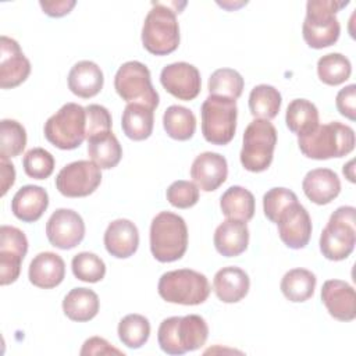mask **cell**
<instances>
[{
    "label": "cell",
    "mask_w": 356,
    "mask_h": 356,
    "mask_svg": "<svg viewBox=\"0 0 356 356\" xmlns=\"http://www.w3.org/2000/svg\"><path fill=\"white\" fill-rule=\"evenodd\" d=\"M68 89L78 97L90 99L96 96L104 83L103 71L100 67L90 61L82 60L74 64L68 72Z\"/></svg>",
    "instance_id": "d4e9b609"
},
{
    "label": "cell",
    "mask_w": 356,
    "mask_h": 356,
    "mask_svg": "<svg viewBox=\"0 0 356 356\" xmlns=\"http://www.w3.org/2000/svg\"><path fill=\"white\" fill-rule=\"evenodd\" d=\"M250 286L249 275L239 267L229 266L218 270L213 280V289L217 298L224 303H236L242 300Z\"/></svg>",
    "instance_id": "484cf974"
},
{
    "label": "cell",
    "mask_w": 356,
    "mask_h": 356,
    "mask_svg": "<svg viewBox=\"0 0 356 356\" xmlns=\"http://www.w3.org/2000/svg\"><path fill=\"white\" fill-rule=\"evenodd\" d=\"M352 64L348 57L341 53H328L317 61V75L320 81L330 86H337L349 79Z\"/></svg>",
    "instance_id": "e575fe53"
},
{
    "label": "cell",
    "mask_w": 356,
    "mask_h": 356,
    "mask_svg": "<svg viewBox=\"0 0 356 356\" xmlns=\"http://www.w3.org/2000/svg\"><path fill=\"white\" fill-rule=\"evenodd\" d=\"M203 138L217 146L228 145L236 131V100L210 95L200 108Z\"/></svg>",
    "instance_id": "52a82bcc"
},
{
    "label": "cell",
    "mask_w": 356,
    "mask_h": 356,
    "mask_svg": "<svg viewBox=\"0 0 356 356\" xmlns=\"http://www.w3.org/2000/svg\"><path fill=\"white\" fill-rule=\"evenodd\" d=\"M86 111V139L111 131V114L100 104H89L85 107Z\"/></svg>",
    "instance_id": "7bdbcfd3"
},
{
    "label": "cell",
    "mask_w": 356,
    "mask_h": 356,
    "mask_svg": "<svg viewBox=\"0 0 356 356\" xmlns=\"http://www.w3.org/2000/svg\"><path fill=\"white\" fill-rule=\"evenodd\" d=\"M0 186H1V196L7 193V191L15 182V168L13 163H10L6 157H0Z\"/></svg>",
    "instance_id": "7dc6e473"
},
{
    "label": "cell",
    "mask_w": 356,
    "mask_h": 356,
    "mask_svg": "<svg viewBox=\"0 0 356 356\" xmlns=\"http://www.w3.org/2000/svg\"><path fill=\"white\" fill-rule=\"evenodd\" d=\"M321 300L331 317L352 321L356 317V296L350 284L342 280H328L321 288Z\"/></svg>",
    "instance_id": "ac0fdd59"
},
{
    "label": "cell",
    "mask_w": 356,
    "mask_h": 356,
    "mask_svg": "<svg viewBox=\"0 0 356 356\" xmlns=\"http://www.w3.org/2000/svg\"><path fill=\"white\" fill-rule=\"evenodd\" d=\"M72 274L83 282H99L106 275L104 261L95 253L81 252L72 257L71 261Z\"/></svg>",
    "instance_id": "f35d334b"
},
{
    "label": "cell",
    "mask_w": 356,
    "mask_h": 356,
    "mask_svg": "<svg viewBox=\"0 0 356 356\" xmlns=\"http://www.w3.org/2000/svg\"><path fill=\"white\" fill-rule=\"evenodd\" d=\"M277 129L268 120L254 118L243 132L241 164L250 172L266 171L274 156Z\"/></svg>",
    "instance_id": "9c48e42d"
},
{
    "label": "cell",
    "mask_w": 356,
    "mask_h": 356,
    "mask_svg": "<svg viewBox=\"0 0 356 356\" xmlns=\"http://www.w3.org/2000/svg\"><path fill=\"white\" fill-rule=\"evenodd\" d=\"M245 86L242 75L232 68H218L209 78V92L214 96H222L236 100L241 97Z\"/></svg>",
    "instance_id": "8d00e7d4"
},
{
    "label": "cell",
    "mask_w": 356,
    "mask_h": 356,
    "mask_svg": "<svg viewBox=\"0 0 356 356\" xmlns=\"http://www.w3.org/2000/svg\"><path fill=\"white\" fill-rule=\"evenodd\" d=\"M31 74V63L22 53L18 42L3 35L0 38V86L1 89H13Z\"/></svg>",
    "instance_id": "2e32d148"
},
{
    "label": "cell",
    "mask_w": 356,
    "mask_h": 356,
    "mask_svg": "<svg viewBox=\"0 0 356 356\" xmlns=\"http://www.w3.org/2000/svg\"><path fill=\"white\" fill-rule=\"evenodd\" d=\"M142 44L154 56H167L178 49L179 25L170 4L152 3L142 26Z\"/></svg>",
    "instance_id": "5b68a950"
},
{
    "label": "cell",
    "mask_w": 356,
    "mask_h": 356,
    "mask_svg": "<svg viewBox=\"0 0 356 356\" xmlns=\"http://www.w3.org/2000/svg\"><path fill=\"white\" fill-rule=\"evenodd\" d=\"M160 82L170 95L184 102L196 99L202 89L199 70L185 61L165 65L160 72Z\"/></svg>",
    "instance_id": "9a60e30c"
},
{
    "label": "cell",
    "mask_w": 356,
    "mask_h": 356,
    "mask_svg": "<svg viewBox=\"0 0 356 356\" xmlns=\"http://www.w3.org/2000/svg\"><path fill=\"white\" fill-rule=\"evenodd\" d=\"M355 213L353 206H341L330 216L320 235V250L325 259L339 261L353 252L356 243Z\"/></svg>",
    "instance_id": "30bf717a"
},
{
    "label": "cell",
    "mask_w": 356,
    "mask_h": 356,
    "mask_svg": "<svg viewBox=\"0 0 356 356\" xmlns=\"http://www.w3.org/2000/svg\"><path fill=\"white\" fill-rule=\"evenodd\" d=\"M102 168L92 160H78L63 167L56 177V188L65 197L92 195L102 182Z\"/></svg>",
    "instance_id": "7c38bea8"
},
{
    "label": "cell",
    "mask_w": 356,
    "mask_h": 356,
    "mask_svg": "<svg viewBox=\"0 0 356 356\" xmlns=\"http://www.w3.org/2000/svg\"><path fill=\"white\" fill-rule=\"evenodd\" d=\"M28 252L25 234L13 225L0 228V284L8 285L17 281L21 264Z\"/></svg>",
    "instance_id": "4fadbf2b"
},
{
    "label": "cell",
    "mask_w": 356,
    "mask_h": 356,
    "mask_svg": "<svg viewBox=\"0 0 356 356\" xmlns=\"http://www.w3.org/2000/svg\"><path fill=\"white\" fill-rule=\"evenodd\" d=\"M65 277V263L57 253L42 252L36 254L28 270L31 284L42 289H51L63 282Z\"/></svg>",
    "instance_id": "44dd1931"
},
{
    "label": "cell",
    "mask_w": 356,
    "mask_h": 356,
    "mask_svg": "<svg viewBox=\"0 0 356 356\" xmlns=\"http://www.w3.org/2000/svg\"><path fill=\"white\" fill-rule=\"evenodd\" d=\"M154 110L145 104L128 103L121 118V128L124 134L132 140H145L153 132Z\"/></svg>",
    "instance_id": "83f0119b"
},
{
    "label": "cell",
    "mask_w": 356,
    "mask_h": 356,
    "mask_svg": "<svg viewBox=\"0 0 356 356\" xmlns=\"http://www.w3.org/2000/svg\"><path fill=\"white\" fill-rule=\"evenodd\" d=\"M49 206V195L44 188L38 185H25L19 188L13 200V214L24 222L38 221Z\"/></svg>",
    "instance_id": "cb8c5ba5"
},
{
    "label": "cell",
    "mask_w": 356,
    "mask_h": 356,
    "mask_svg": "<svg viewBox=\"0 0 356 356\" xmlns=\"http://www.w3.org/2000/svg\"><path fill=\"white\" fill-rule=\"evenodd\" d=\"M118 338L129 349H139L150 337V323L142 314H127L118 323Z\"/></svg>",
    "instance_id": "d590c367"
},
{
    "label": "cell",
    "mask_w": 356,
    "mask_h": 356,
    "mask_svg": "<svg viewBox=\"0 0 356 356\" xmlns=\"http://www.w3.org/2000/svg\"><path fill=\"white\" fill-rule=\"evenodd\" d=\"M317 284L316 275L306 268H292L281 280L282 295L293 303L306 302L314 293Z\"/></svg>",
    "instance_id": "4dcf8cb0"
},
{
    "label": "cell",
    "mask_w": 356,
    "mask_h": 356,
    "mask_svg": "<svg viewBox=\"0 0 356 356\" xmlns=\"http://www.w3.org/2000/svg\"><path fill=\"white\" fill-rule=\"evenodd\" d=\"M296 202H298V196L291 189L281 188V186L271 188L263 196V211H264V216L271 222L277 224L280 216L291 204H293Z\"/></svg>",
    "instance_id": "60d3db41"
},
{
    "label": "cell",
    "mask_w": 356,
    "mask_h": 356,
    "mask_svg": "<svg viewBox=\"0 0 356 356\" xmlns=\"http://www.w3.org/2000/svg\"><path fill=\"white\" fill-rule=\"evenodd\" d=\"M44 138L61 150H72L86 139V111L78 103H65L47 118L43 128Z\"/></svg>",
    "instance_id": "ba28073f"
},
{
    "label": "cell",
    "mask_w": 356,
    "mask_h": 356,
    "mask_svg": "<svg viewBox=\"0 0 356 356\" xmlns=\"http://www.w3.org/2000/svg\"><path fill=\"white\" fill-rule=\"evenodd\" d=\"M355 161L353 160H349L348 161V164H345L343 165V168H342V172H343V175L350 181V182H355Z\"/></svg>",
    "instance_id": "c3c4849f"
},
{
    "label": "cell",
    "mask_w": 356,
    "mask_h": 356,
    "mask_svg": "<svg viewBox=\"0 0 356 356\" xmlns=\"http://www.w3.org/2000/svg\"><path fill=\"white\" fill-rule=\"evenodd\" d=\"M82 356L85 355H122L124 352L111 346V343H108L104 338L100 337H90L89 339H86L82 345V349L79 352Z\"/></svg>",
    "instance_id": "f6af8a7d"
},
{
    "label": "cell",
    "mask_w": 356,
    "mask_h": 356,
    "mask_svg": "<svg viewBox=\"0 0 356 356\" xmlns=\"http://www.w3.org/2000/svg\"><path fill=\"white\" fill-rule=\"evenodd\" d=\"M54 157L43 147H33L24 156L22 165L28 177L33 179H46L53 174Z\"/></svg>",
    "instance_id": "ab89813d"
},
{
    "label": "cell",
    "mask_w": 356,
    "mask_h": 356,
    "mask_svg": "<svg viewBox=\"0 0 356 356\" xmlns=\"http://www.w3.org/2000/svg\"><path fill=\"white\" fill-rule=\"evenodd\" d=\"M281 103V93L271 85L261 83L250 90L249 110L254 118L273 120L280 113Z\"/></svg>",
    "instance_id": "d6a6232c"
},
{
    "label": "cell",
    "mask_w": 356,
    "mask_h": 356,
    "mask_svg": "<svg viewBox=\"0 0 356 356\" xmlns=\"http://www.w3.org/2000/svg\"><path fill=\"white\" fill-rule=\"evenodd\" d=\"M216 250L225 257H235L248 249L249 228L246 221L227 218L214 231Z\"/></svg>",
    "instance_id": "603a6c76"
},
{
    "label": "cell",
    "mask_w": 356,
    "mask_h": 356,
    "mask_svg": "<svg viewBox=\"0 0 356 356\" xmlns=\"http://www.w3.org/2000/svg\"><path fill=\"white\" fill-rule=\"evenodd\" d=\"M163 127L170 138L188 140L196 131V117L189 108L172 104L163 114Z\"/></svg>",
    "instance_id": "836d02e7"
},
{
    "label": "cell",
    "mask_w": 356,
    "mask_h": 356,
    "mask_svg": "<svg viewBox=\"0 0 356 356\" xmlns=\"http://www.w3.org/2000/svg\"><path fill=\"white\" fill-rule=\"evenodd\" d=\"M335 106L341 115L355 121L356 120V85L350 83L341 89L335 97Z\"/></svg>",
    "instance_id": "ee69618b"
},
{
    "label": "cell",
    "mask_w": 356,
    "mask_h": 356,
    "mask_svg": "<svg viewBox=\"0 0 356 356\" xmlns=\"http://www.w3.org/2000/svg\"><path fill=\"white\" fill-rule=\"evenodd\" d=\"M46 236L54 248L72 249L85 236V222L75 210L57 209L46 222Z\"/></svg>",
    "instance_id": "5bb4252c"
},
{
    "label": "cell",
    "mask_w": 356,
    "mask_h": 356,
    "mask_svg": "<svg viewBox=\"0 0 356 356\" xmlns=\"http://www.w3.org/2000/svg\"><path fill=\"white\" fill-rule=\"evenodd\" d=\"M188 248L185 220L171 211H160L150 224V252L160 263L179 260Z\"/></svg>",
    "instance_id": "3957f363"
},
{
    "label": "cell",
    "mask_w": 356,
    "mask_h": 356,
    "mask_svg": "<svg viewBox=\"0 0 356 356\" xmlns=\"http://www.w3.org/2000/svg\"><path fill=\"white\" fill-rule=\"evenodd\" d=\"M285 122L291 132L306 135L318 127V110L307 99H293L286 107Z\"/></svg>",
    "instance_id": "1f68e13d"
},
{
    "label": "cell",
    "mask_w": 356,
    "mask_h": 356,
    "mask_svg": "<svg viewBox=\"0 0 356 356\" xmlns=\"http://www.w3.org/2000/svg\"><path fill=\"white\" fill-rule=\"evenodd\" d=\"M280 239L291 249L305 248L312 236V218L299 203L291 204L278 218Z\"/></svg>",
    "instance_id": "e0dca14e"
},
{
    "label": "cell",
    "mask_w": 356,
    "mask_h": 356,
    "mask_svg": "<svg viewBox=\"0 0 356 356\" xmlns=\"http://www.w3.org/2000/svg\"><path fill=\"white\" fill-rule=\"evenodd\" d=\"M355 131L339 121L320 125L312 132L298 136L300 152L313 160L343 157L355 149Z\"/></svg>",
    "instance_id": "7a4b0ae2"
},
{
    "label": "cell",
    "mask_w": 356,
    "mask_h": 356,
    "mask_svg": "<svg viewBox=\"0 0 356 356\" xmlns=\"http://www.w3.org/2000/svg\"><path fill=\"white\" fill-rule=\"evenodd\" d=\"M348 4L349 1L335 0H309L306 3L302 35L309 47L324 49L338 40L341 25L335 14Z\"/></svg>",
    "instance_id": "277c9868"
},
{
    "label": "cell",
    "mask_w": 356,
    "mask_h": 356,
    "mask_svg": "<svg viewBox=\"0 0 356 356\" xmlns=\"http://www.w3.org/2000/svg\"><path fill=\"white\" fill-rule=\"evenodd\" d=\"M114 89L127 103H139L156 110L160 102L159 93L152 85L150 71L140 61L124 63L114 76Z\"/></svg>",
    "instance_id": "8fae6325"
},
{
    "label": "cell",
    "mask_w": 356,
    "mask_h": 356,
    "mask_svg": "<svg viewBox=\"0 0 356 356\" xmlns=\"http://www.w3.org/2000/svg\"><path fill=\"white\" fill-rule=\"evenodd\" d=\"M106 250L117 259L131 257L139 246V231L127 218H117L108 224L104 232Z\"/></svg>",
    "instance_id": "ffe728a7"
},
{
    "label": "cell",
    "mask_w": 356,
    "mask_h": 356,
    "mask_svg": "<svg viewBox=\"0 0 356 356\" xmlns=\"http://www.w3.org/2000/svg\"><path fill=\"white\" fill-rule=\"evenodd\" d=\"M100 300L95 291L89 288H74L71 289L63 300L64 314L78 323H85L96 317L99 313Z\"/></svg>",
    "instance_id": "4316f807"
},
{
    "label": "cell",
    "mask_w": 356,
    "mask_h": 356,
    "mask_svg": "<svg viewBox=\"0 0 356 356\" xmlns=\"http://www.w3.org/2000/svg\"><path fill=\"white\" fill-rule=\"evenodd\" d=\"M26 146V131L15 120H1L0 122V157H17Z\"/></svg>",
    "instance_id": "74e56055"
},
{
    "label": "cell",
    "mask_w": 356,
    "mask_h": 356,
    "mask_svg": "<svg viewBox=\"0 0 356 356\" xmlns=\"http://www.w3.org/2000/svg\"><path fill=\"white\" fill-rule=\"evenodd\" d=\"M302 189L309 200L323 206L339 195L341 181L337 172L330 168H314L305 175Z\"/></svg>",
    "instance_id": "7402d4cb"
},
{
    "label": "cell",
    "mask_w": 356,
    "mask_h": 356,
    "mask_svg": "<svg viewBox=\"0 0 356 356\" xmlns=\"http://www.w3.org/2000/svg\"><path fill=\"white\" fill-rule=\"evenodd\" d=\"M254 196L243 186H229L220 199V209L227 218L249 221L254 216Z\"/></svg>",
    "instance_id": "f546056e"
},
{
    "label": "cell",
    "mask_w": 356,
    "mask_h": 356,
    "mask_svg": "<svg viewBox=\"0 0 356 356\" xmlns=\"http://www.w3.org/2000/svg\"><path fill=\"white\" fill-rule=\"evenodd\" d=\"M75 0H60V1H39L40 8L44 14L53 18H60L71 13V10L75 7Z\"/></svg>",
    "instance_id": "bcb514c9"
},
{
    "label": "cell",
    "mask_w": 356,
    "mask_h": 356,
    "mask_svg": "<svg viewBox=\"0 0 356 356\" xmlns=\"http://www.w3.org/2000/svg\"><path fill=\"white\" fill-rule=\"evenodd\" d=\"M210 291L207 277L191 268L167 271L160 277L157 285V292L165 302L185 306L206 302Z\"/></svg>",
    "instance_id": "8992f818"
},
{
    "label": "cell",
    "mask_w": 356,
    "mask_h": 356,
    "mask_svg": "<svg viewBox=\"0 0 356 356\" xmlns=\"http://www.w3.org/2000/svg\"><path fill=\"white\" fill-rule=\"evenodd\" d=\"M88 140V154L90 160L97 164L103 170L114 168L121 157L122 147L117 139V136L108 131L103 134H97Z\"/></svg>",
    "instance_id": "f1b7e54d"
},
{
    "label": "cell",
    "mask_w": 356,
    "mask_h": 356,
    "mask_svg": "<svg viewBox=\"0 0 356 356\" xmlns=\"http://www.w3.org/2000/svg\"><path fill=\"white\" fill-rule=\"evenodd\" d=\"M228 164L224 156L214 152H204L196 156L191 167V177L196 186L204 192L218 189L227 179Z\"/></svg>",
    "instance_id": "d6986e66"
},
{
    "label": "cell",
    "mask_w": 356,
    "mask_h": 356,
    "mask_svg": "<svg viewBox=\"0 0 356 356\" xmlns=\"http://www.w3.org/2000/svg\"><path fill=\"white\" fill-rule=\"evenodd\" d=\"M165 196L171 206L177 209H189L199 200V188L195 182L178 179L168 186Z\"/></svg>",
    "instance_id": "b9f144b4"
},
{
    "label": "cell",
    "mask_w": 356,
    "mask_h": 356,
    "mask_svg": "<svg viewBox=\"0 0 356 356\" xmlns=\"http://www.w3.org/2000/svg\"><path fill=\"white\" fill-rule=\"evenodd\" d=\"M209 337L206 320L197 314L164 318L157 331V341L167 355H184L202 348Z\"/></svg>",
    "instance_id": "6da1fadb"
}]
</instances>
